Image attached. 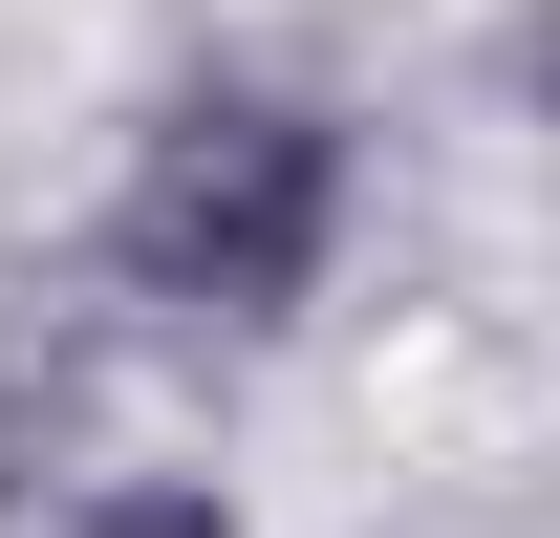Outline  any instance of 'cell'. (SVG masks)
Instances as JSON below:
<instances>
[{
    "label": "cell",
    "mask_w": 560,
    "mask_h": 538,
    "mask_svg": "<svg viewBox=\"0 0 560 538\" xmlns=\"http://www.w3.org/2000/svg\"><path fill=\"white\" fill-rule=\"evenodd\" d=\"M44 538H237V517H215V473H108V495H66Z\"/></svg>",
    "instance_id": "7a4b0ae2"
},
{
    "label": "cell",
    "mask_w": 560,
    "mask_h": 538,
    "mask_svg": "<svg viewBox=\"0 0 560 538\" xmlns=\"http://www.w3.org/2000/svg\"><path fill=\"white\" fill-rule=\"evenodd\" d=\"M346 237V130L302 108V86H173L130 130V195H108V280L173 302V324H280L302 280Z\"/></svg>",
    "instance_id": "6da1fadb"
}]
</instances>
